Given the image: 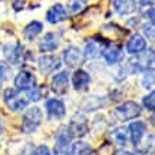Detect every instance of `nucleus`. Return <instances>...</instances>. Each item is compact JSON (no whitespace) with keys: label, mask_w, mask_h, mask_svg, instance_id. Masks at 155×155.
Here are the masks:
<instances>
[{"label":"nucleus","mask_w":155,"mask_h":155,"mask_svg":"<svg viewBox=\"0 0 155 155\" xmlns=\"http://www.w3.org/2000/svg\"><path fill=\"white\" fill-rule=\"evenodd\" d=\"M102 56L109 65H115L122 59V49L118 45H106Z\"/></svg>","instance_id":"2eb2a0df"},{"label":"nucleus","mask_w":155,"mask_h":155,"mask_svg":"<svg viewBox=\"0 0 155 155\" xmlns=\"http://www.w3.org/2000/svg\"><path fill=\"white\" fill-rule=\"evenodd\" d=\"M45 108H46L48 115L50 118H53V119H62L63 116L66 115L65 104L59 99H48L46 104H45Z\"/></svg>","instance_id":"9b49d317"},{"label":"nucleus","mask_w":155,"mask_h":155,"mask_svg":"<svg viewBox=\"0 0 155 155\" xmlns=\"http://www.w3.org/2000/svg\"><path fill=\"white\" fill-rule=\"evenodd\" d=\"M142 30H144L145 36H148L150 39H154V23L150 22L142 26Z\"/></svg>","instance_id":"cd10ccee"},{"label":"nucleus","mask_w":155,"mask_h":155,"mask_svg":"<svg viewBox=\"0 0 155 155\" xmlns=\"http://www.w3.org/2000/svg\"><path fill=\"white\" fill-rule=\"evenodd\" d=\"M69 89V72L61 71L52 79V91L58 95H65Z\"/></svg>","instance_id":"1a4fd4ad"},{"label":"nucleus","mask_w":155,"mask_h":155,"mask_svg":"<svg viewBox=\"0 0 155 155\" xmlns=\"http://www.w3.org/2000/svg\"><path fill=\"white\" fill-rule=\"evenodd\" d=\"M112 7L121 16L131 15L137 9V0H114L112 2Z\"/></svg>","instance_id":"dca6fc26"},{"label":"nucleus","mask_w":155,"mask_h":155,"mask_svg":"<svg viewBox=\"0 0 155 155\" xmlns=\"http://www.w3.org/2000/svg\"><path fill=\"white\" fill-rule=\"evenodd\" d=\"M32 155H52V152H50L49 147H46V145H39V147H36L33 150Z\"/></svg>","instance_id":"bb28decb"},{"label":"nucleus","mask_w":155,"mask_h":155,"mask_svg":"<svg viewBox=\"0 0 155 155\" xmlns=\"http://www.w3.org/2000/svg\"><path fill=\"white\" fill-rule=\"evenodd\" d=\"M145 131H147V125L142 121H135L129 125V135L128 137L131 138V142L135 147L139 145V142L142 141V137L145 135Z\"/></svg>","instance_id":"ddd939ff"},{"label":"nucleus","mask_w":155,"mask_h":155,"mask_svg":"<svg viewBox=\"0 0 155 155\" xmlns=\"http://www.w3.org/2000/svg\"><path fill=\"white\" fill-rule=\"evenodd\" d=\"M23 5H25V0H15L13 2V9L19 12L20 9H23Z\"/></svg>","instance_id":"c756f323"},{"label":"nucleus","mask_w":155,"mask_h":155,"mask_svg":"<svg viewBox=\"0 0 155 155\" xmlns=\"http://www.w3.org/2000/svg\"><path fill=\"white\" fill-rule=\"evenodd\" d=\"M36 86V79L29 71H22L15 78V88L17 91H30Z\"/></svg>","instance_id":"9d476101"},{"label":"nucleus","mask_w":155,"mask_h":155,"mask_svg":"<svg viewBox=\"0 0 155 155\" xmlns=\"http://www.w3.org/2000/svg\"><path fill=\"white\" fill-rule=\"evenodd\" d=\"M68 17V12L65 9V6L61 5V3H56L50 7L48 13H46V20L52 25H56V23H61L63 20H66Z\"/></svg>","instance_id":"f8f14e48"},{"label":"nucleus","mask_w":155,"mask_h":155,"mask_svg":"<svg viewBox=\"0 0 155 155\" xmlns=\"http://www.w3.org/2000/svg\"><path fill=\"white\" fill-rule=\"evenodd\" d=\"M142 105H144L145 109H148L150 112H154V109H155V94H154V91H151L150 94L142 99Z\"/></svg>","instance_id":"b1692460"},{"label":"nucleus","mask_w":155,"mask_h":155,"mask_svg":"<svg viewBox=\"0 0 155 155\" xmlns=\"http://www.w3.org/2000/svg\"><path fill=\"white\" fill-rule=\"evenodd\" d=\"M38 66H39V71L43 73V75H49V73L55 72L56 69H59L61 59L53 55H43L39 58Z\"/></svg>","instance_id":"423d86ee"},{"label":"nucleus","mask_w":155,"mask_h":155,"mask_svg":"<svg viewBox=\"0 0 155 155\" xmlns=\"http://www.w3.org/2000/svg\"><path fill=\"white\" fill-rule=\"evenodd\" d=\"M116 155H134V154L131 152V151H119Z\"/></svg>","instance_id":"7c9ffc66"},{"label":"nucleus","mask_w":155,"mask_h":155,"mask_svg":"<svg viewBox=\"0 0 155 155\" xmlns=\"http://www.w3.org/2000/svg\"><path fill=\"white\" fill-rule=\"evenodd\" d=\"M68 7L72 13H79L83 9L82 0H68Z\"/></svg>","instance_id":"a878e982"},{"label":"nucleus","mask_w":155,"mask_h":155,"mask_svg":"<svg viewBox=\"0 0 155 155\" xmlns=\"http://www.w3.org/2000/svg\"><path fill=\"white\" fill-rule=\"evenodd\" d=\"M145 48H147V42L142 38V35L139 33H134L127 43V52L128 53H132V55L141 53L142 50H145Z\"/></svg>","instance_id":"4468645a"},{"label":"nucleus","mask_w":155,"mask_h":155,"mask_svg":"<svg viewBox=\"0 0 155 155\" xmlns=\"http://www.w3.org/2000/svg\"><path fill=\"white\" fill-rule=\"evenodd\" d=\"M22 52H23V48L20 45H6L3 48V53H5L6 59L10 63H17L20 61Z\"/></svg>","instance_id":"6ab92c4d"},{"label":"nucleus","mask_w":155,"mask_h":155,"mask_svg":"<svg viewBox=\"0 0 155 155\" xmlns=\"http://www.w3.org/2000/svg\"><path fill=\"white\" fill-rule=\"evenodd\" d=\"M43 88H39V86H35L30 91H28V99L29 101H33V102H38V101L42 99L43 96V92H42Z\"/></svg>","instance_id":"393cba45"},{"label":"nucleus","mask_w":155,"mask_h":155,"mask_svg":"<svg viewBox=\"0 0 155 155\" xmlns=\"http://www.w3.org/2000/svg\"><path fill=\"white\" fill-rule=\"evenodd\" d=\"M43 114L38 106H32L23 114L22 116V127L25 132H33L38 129V127L42 124Z\"/></svg>","instance_id":"f257e3e1"},{"label":"nucleus","mask_w":155,"mask_h":155,"mask_svg":"<svg viewBox=\"0 0 155 155\" xmlns=\"http://www.w3.org/2000/svg\"><path fill=\"white\" fill-rule=\"evenodd\" d=\"M115 115L119 121H131L141 115V106L134 101H127L115 109Z\"/></svg>","instance_id":"20e7f679"},{"label":"nucleus","mask_w":155,"mask_h":155,"mask_svg":"<svg viewBox=\"0 0 155 155\" xmlns=\"http://www.w3.org/2000/svg\"><path fill=\"white\" fill-rule=\"evenodd\" d=\"M112 141L115 142L118 147H125L128 142V129L124 127L116 128L112 132Z\"/></svg>","instance_id":"412c9836"},{"label":"nucleus","mask_w":155,"mask_h":155,"mask_svg":"<svg viewBox=\"0 0 155 155\" xmlns=\"http://www.w3.org/2000/svg\"><path fill=\"white\" fill-rule=\"evenodd\" d=\"M10 69H9V66L6 65L5 62H0V78L2 79H5V76H6V73L9 72Z\"/></svg>","instance_id":"c85d7f7f"},{"label":"nucleus","mask_w":155,"mask_h":155,"mask_svg":"<svg viewBox=\"0 0 155 155\" xmlns=\"http://www.w3.org/2000/svg\"><path fill=\"white\" fill-rule=\"evenodd\" d=\"M154 69H147L144 72V78H142V86H144L147 91L150 89V91H152V88H154Z\"/></svg>","instance_id":"5701e85b"},{"label":"nucleus","mask_w":155,"mask_h":155,"mask_svg":"<svg viewBox=\"0 0 155 155\" xmlns=\"http://www.w3.org/2000/svg\"><path fill=\"white\" fill-rule=\"evenodd\" d=\"M83 53L81 52L79 48L76 46H69L68 49H65L63 52V61L66 63L68 68H78L82 65L83 62Z\"/></svg>","instance_id":"0eeeda50"},{"label":"nucleus","mask_w":155,"mask_h":155,"mask_svg":"<svg viewBox=\"0 0 155 155\" xmlns=\"http://www.w3.org/2000/svg\"><path fill=\"white\" fill-rule=\"evenodd\" d=\"M69 132L72 134V137L75 138H82L85 137L86 134L89 132V122H88V118L83 115V114H79L76 112L75 115L71 118V122H69Z\"/></svg>","instance_id":"7ed1b4c3"},{"label":"nucleus","mask_w":155,"mask_h":155,"mask_svg":"<svg viewBox=\"0 0 155 155\" xmlns=\"http://www.w3.org/2000/svg\"><path fill=\"white\" fill-rule=\"evenodd\" d=\"M72 83H73V88L76 89V91H83V89H86L89 86L91 76H89V73L86 71L79 69V71H76V72L73 73Z\"/></svg>","instance_id":"f3484780"},{"label":"nucleus","mask_w":155,"mask_h":155,"mask_svg":"<svg viewBox=\"0 0 155 155\" xmlns=\"http://www.w3.org/2000/svg\"><path fill=\"white\" fill-rule=\"evenodd\" d=\"M58 46H59V39L56 36V33H49L45 35V38L40 40V43H39V50L40 52H53V50L58 49Z\"/></svg>","instance_id":"a211bd4d"},{"label":"nucleus","mask_w":155,"mask_h":155,"mask_svg":"<svg viewBox=\"0 0 155 155\" xmlns=\"http://www.w3.org/2000/svg\"><path fill=\"white\" fill-rule=\"evenodd\" d=\"M105 46H106V43L104 42V39L92 38L85 45V55L83 56H86L88 59H95V58L102 55Z\"/></svg>","instance_id":"6e6552de"},{"label":"nucleus","mask_w":155,"mask_h":155,"mask_svg":"<svg viewBox=\"0 0 155 155\" xmlns=\"http://www.w3.org/2000/svg\"><path fill=\"white\" fill-rule=\"evenodd\" d=\"M5 102L6 105L10 108L12 111H22L28 106V98H23L22 95L19 94V91L15 88H7L5 91Z\"/></svg>","instance_id":"39448f33"},{"label":"nucleus","mask_w":155,"mask_h":155,"mask_svg":"<svg viewBox=\"0 0 155 155\" xmlns=\"http://www.w3.org/2000/svg\"><path fill=\"white\" fill-rule=\"evenodd\" d=\"M72 134L69 132L68 127H62L55 139V154L58 155H69L72 148Z\"/></svg>","instance_id":"f03ea898"},{"label":"nucleus","mask_w":155,"mask_h":155,"mask_svg":"<svg viewBox=\"0 0 155 155\" xmlns=\"http://www.w3.org/2000/svg\"><path fill=\"white\" fill-rule=\"evenodd\" d=\"M43 30V25L40 22H38V20H33V22H30L25 28V30H23V36L28 39V40H35V39L38 38L39 35H40V32Z\"/></svg>","instance_id":"aec40b11"},{"label":"nucleus","mask_w":155,"mask_h":155,"mask_svg":"<svg viewBox=\"0 0 155 155\" xmlns=\"http://www.w3.org/2000/svg\"><path fill=\"white\" fill-rule=\"evenodd\" d=\"M2 132H3V128H2V122H0V135H2Z\"/></svg>","instance_id":"2f4dec72"},{"label":"nucleus","mask_w":155,"mask_h":155,"mask_svg":"<svg viewBox=\"0 0 155 155\" xmlns=\"http://www.w3.org/2000/svg\"><path fill=\"white\" fill-rule=\"evenodd\" d=\"M91 154H92V147H91L88 142L78 141V142L72 144L71 155H91Z\"/></svg>","instance_id":"4be33fe9"}]
</instances>
